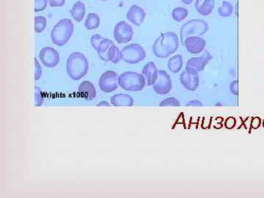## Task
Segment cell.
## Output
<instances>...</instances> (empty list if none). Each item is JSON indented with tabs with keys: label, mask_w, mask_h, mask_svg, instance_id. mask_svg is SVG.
I'll return each mask as SVG.
<instances>
[{
	"label": "cell",
	"mask_w": 264,
	"mask_h": 198,
	"mask_svg": "<svg viewBox=\"0 0 264 198\" xmlns=\"http://www.w3.org/2000/svg\"><path fill=\"white\" fill-rule=\"evenodd\" d=\"M178 45V36L172 32H167L157 37L153 45V51L157 57L166 58L177 51Z\"/></svg>",
	"instance_id": "1"
},
{
	"label": "cell",
	"mask_w": 264,
	"mask_h": 198,
	"mask_svg": "<svg viewBox=\"0 0 264 198\" xmlns=\"http://www.w3.org/2000/svg\"><path fill=\"white\" fill-rule=\"evenodd\" d=\"M89 63L88 59L80 53H73L69 55L66 63V71L73 80H79L88 73Z\"/></svg>",
	"instance_id": "2"
},
{
	"label": "cell",
	"mask_w": 264,
	"mask_h": 198,
	"mask_svg": "<svg viewBox=\"0 0 264 198\" xmlns=\"http://www.w3.org/2000/svg\"><path fill=\"white\" fill-rule=\"evenodd\" d=\"M73 33V24L70 19H61L51 32L52 41L58 46H63L71 37Z\"/></svg>",
	"instance_id": "3"
},
{
	"label": "cell",
	"mask_w": 264,
	"mask_h": 198,
	"mask_svg": "<svg viewBox=\"0 0 264 198\" xmlns=\"http://www.w3.org/2000/svg\"><path fill=\"white\" fill-rule=\"evenodd\" d=\"M118 83L125 90L140 91L145 85V79L141 73L137 72H124L118 76Z\"/></svg>",
	"instance_id": "4"
},
{
	"label": "cell",
	"mask_w": 264,
	"mask_h": 198,
	"mask_svg": "<svg viewBox=\"0 0 264 198\" xmlns=\"http://www.w3.org/2000/svg\"><path fill=\"white\" fill-rule=\"evenodd\" d=\"M99 57L105 62L118 63L122 60V54L112 40L105 38L96 50Z\"/></svg>",
	"instance_id": "5"
},
{
	"label": "cell",
	"mask_w": 264,
	"mask_h": 198,
	"mask_svg": "<svg viewBox=\"0 0 264 198\" xmlns=\"http://www.w3.org/2000/svg\"><path fill=\"white\" fill-rule=\"evenodd\" d=\"M209 30V25L203 20H190L181 29V41L183 43L190 37H200Z\"/></svg>",
	"instance_id": "6"
},
{
	"label": "cell",
	"mask_w": 264,
	"mask_h": 198,
	"mask_svg": "<svg viewBox=\"0 0 264 198\" xmlns=\"http://www.w3.org/2000/svg\"><path fill=\"white\" fill-rule=\"evenodd\" d=\"M122 60L129 64H136L142 61L146 57L145 50L138 43H131L125 46L121 51Z\"/></svg>",
	"instance_id": "7"
},
{
	"label": "cell",
	"mask_w": 264,
	"mask_h": 198,
	"mask_svg": "<svg viewBox=\"0 0 264 198\" xmlns=\"http://www.w3.org/2000/svg\"><path fill=\"white\" fill-rule=\"evenodd\" d=\"M118 74L113 71H107L101 76L99 81L100 89L105 92H112L119 86Z\"/></svg>",
	"instance_id": "8"
},
{
	"label": "cell",
	"mask_w": 264,
	"mask_h": 198,
	"mask_svg": "<svg viewBox=\"0 0 264 198\" xmlns=\"http://www.w3.org/2000/svg\"><path fill=\"white\" fill-rule=\"evenodd\" d=\"M134 31L131 25L125 21H120L114 30V37L118 43H126L132 39Z\"/></svg>",
	"instance_id": "9"
},
{
	"label": "cell",
	"mask_w": 264,
	"mask_h": 198,
	"mask_svg": "<svg viewBox=\"0 0 264 198\" xmlns=\"http://www.w3.org/2000/svg\"><path fill=\"white\" fill-rule=\"evenodd\" d=\"M39 57L46 67L54 68L58 65L60 62V54L54 48L44 47L40 50Z\"/></svg>",
	"instance_id": "10"
},
{
	"label": "cell",
	"mask_w": 264,
	"mask_h": 198,
	"mask_svg": "<svg viewBox=\"0 0 264 198\" xmlns=\"http://www.w3.org/2000/svg\"><path fill=\"white\" fill-rule=\"evenodd\" d=\"M171 88V79L168 73L165 71H158V77L154 85V90L160 95H164L167 93Z\"/></svg>",
	"instance_id": "11"
},
{
	"label": "cell",
	"mask_w": 264,
	"mask_h": 198,
	"mask_svg": "<svg viewBox=\"0 0 264 198\" xmlns=\"http://www.w3.org/2000/svg\"><path fill=\"white\" fill-rule=\"evenodd\" d=\"M145 16L146 14L145 11L136 5H132L127 13V18L128 21L135 26L142 25L145 20Z\"/></svg>",
	"instance_id": "12"
},
{
	"label": "cell",
	"mask_w": 264,
	"mask_h": 198,
	"mask_svg": "<svg viewBox=\"0 0 264 198\" xmlns=\"http://www.w3.org/2000/svg\"><path fill=\"white\" fill-rule=\"evenodd\" d=\"M181 83L187 89L194 90L198 84L197 72L192 69H187L181 75Z\"/></svg>",
	"instance_id": "13"
},
{
	"label": "cell",
	"mask_w": 264,
	"mask_h": 198,
	"mask_svg": "<svg viewBox=\"0 0 264 198\" xmlns=\"http://www.w3.org/2000/svg\"><path fill=\"white\" fill-rule=\"evenodd\" d=\"M184 45L187 51L191 54H198L201 53L206 46V41L200 37H190L186 39Z\"/></svg>",
	"instance_id": "14"
},
{
	"label": "cell",
	"mask_w": 264,
	"mask_h": 198,
	"mask_svg": "<svg viewBox=\"0 0 264 198\" xmlns=\"http://www.w3.org/2000/svg\"><path fill=\"white\" fill-rule=\"evenodd\" d=\"M79 93L85 100L91 101L96 97V88L91 82L85 81L79 85Z\"/></svg>",
	"instance_id": "15"
},
{
	"label": "cell",
	"mask_w": 264,
	"mask_h": 198,
	"mask_svg": "<svg viewBox=\"0 0 264 198\" xmlns=\"http://www.w3.org/2000/svg\"><path fill=\"white\" fill-rule=\"evenodd\" d=\"M211 59L210 54L206 53L200 57H194V58L190 59L187 62V69H192L198 72L204 69L205 66Z\"/></svg>",
	"instance_id": "16"
},
{
	"label": "cell",
	"mask_w": 264,
	"mask_h": 198,
	"mask_svg": "<svg viewBox=\"0 0 264 198\" xmlns=\"http://www.w3.org/2000/svg\"><path fill=\"white\" fill-rule=\"evenodd\" d=\"M194 6L199 14L207 17L214 8V0H196Z\"/></svg>",
	"instance_id": "17"
},
{
	"label": "cell",
	"mask_w": 264,
	"mask_h": 198,
	"mask_svg": "<svg viewBox=\"0 0 264 198\" xmlns=\"http://www.w3.org/2000/svg\"><path fill=\"white\" fill-rule=\"evenodd\" d=\"M158 72L157 66L153 62H149L144 66L142 73L146 76L148 85H154L158 77Z\"/></svg>",
	"instance_id": "18"
},
{
	"label": "cell",
	"mask_w": 264,
	"mask_h": 198,
	"mask_svg": "<svg viewBox=\"0 0 264 198\" xmlns=\"http://www.w3.org/2000/svg\"><path fill=\"white\" fill-rule=\"evenodd\" d=\"M111 103L115 107H131L133 105V98L126 94H116L111 98Z\"/></svg>",
	"instance_id": "19"
},
{
	"label": "cell",
	"mask_w": 264,
	"mask_h": 198,
	"mask_svg": "<svg viewBox=\"0 0 264 198\" xmlns=\"http://www.w3.org/2000/svg\"><path fill=\"white\" fill-rule=\"evenodd\" d=\"M72 17L75 21L80 22L83 20L85 15V5L81 1H78L73 5L71 11H70Z\"/></svg>",
	"instance_id": "20"
},
{
	"label": "cell",
	"mask_w": 264,
	"mask_h": 198,
	"mask_svg": "<svg viewBox=\"0 0 264 198\" xmlns=\"http://www.w3.org/2000/svg\"><path fill=\"white\" fill-rule=\"evenodd\" d=\"M100 25V18L99 15L94 13H90L88 14L86 21L85 22V26L87 30H92L98 28Z\"/></svg>",
	"instance_id": "21"
},
{
	"label": "cell",
	"mask_w": 264,
	"mask_h": 198,
	"mask_svg": "<svg viewBox=\"0 0 264 198\" xmlns=\"http://www.w3.org/2000/svg\"><path fill=\"white\" fill-rule=\"evenodd\" d=\"M182 57L179 54L174 56L169 60L168 68L173 73H178L182 69Z\"/></svg>",
	"instance_id": "22"
},
{
	"label": "cell",
	"mask_w": 264,
	"mask_h": 198,
	"mask_svg": "<svg viewBox=\"0 0 264 198\" xmlns=\"http://www.w3.org/2000/svg\"><path fill=\"white\" fill-rule=\"evenodd\" d=\"M188 11L186 8L178 7L173 9L172 17L177 22H181L188 17Z\"/></svg>",
	"instance_id": "23"
},
{
	"label": "cell",
	"mask_w": 264,
	"mask_h": 198,
	"mask_svg": "<svg viewBox=\"0 0 264 198\" xmlns=\"http://www.w3.org/2000/svg\"><path fill=\"white\" fill-rule=\"evenodd\" d=\"M232 12H233V6L227 1L222 2L221 6L218 9V13L222 17H229L231 15Z\"/></svg>",
	"instance_id": "24"
},
{
	"label": "cell",
	"mask_w": 264,
	"mask_h": 198,
	"mask_svg": "<svg viewBox=\"0 0 264 198\" xmlns=\"http://www.w3.org/2000/svg\"><path fill=\"white\" fill-rule=\"evenodd\" d=\"M47 26V18L41 16L35 17V31L37 33H40L45 30Z\"/></svg>",
	"instance_id": "25"
},
{
	"label": "cell",
	"mask_w": 264,
	"mask_h": 198,
	"mask_svg": "<svg viewBox=\"0 0 264 198\" xmlns=\"http://www.w3.org/2000/svg\"><path fill=\"white\" fill-rule=\"evenodd\" d=\"M48 0H35V12L44 11L47 7Z\"/></svg>",
	"instance_id": "26"
},
{
	"label": "cell",
	"mask_w": 264,
	"mask_h": 198,
	"mask_svg": "<svg viewBox=\"0 0 264 198\" xmlns=\"http://www.w3.org/2000/svg\"><path fill=\"white\" fill-rule=\"evenodd\" d=\"M35 90V106H41L43 102V95L42 91L37 87Z\"/></svg>",
	"instance_id": "27"
},
{
	"label": "cell",
	"mask_w": 264,
	"mask_h": 198,
	"mask_svg": "<svg viewBox=\"0 0 264 198\" xmlns=\"http://www.w3.org/2000/svg\"><path fill=\"white\" fill-rule=\"evenodd\" d=\"M104 39H105V37H102L99 34H96L92 36L91 39H90V43H91L93 49L97 50L98 47H99V45H100Z\"/></svg>",
	"instance_id": "28"
},
{
	"label": "cell",
	"mask_w": 264,
	"mask_h": 198,
	"mask_svg": "<svg viewBox=\"0 0 264 198\" xmlns=\"http://www.w3.org/2000/svg\"><path fill=\"white\" fill-rule=\"evenodd\" d=\"M35 80H39L41 77L42 70L40 65L39 64V62L37 59L35 58Z\"/></svg>",
	"instance_id": "29"
},
{
	"label": "cell",
	"mask_w": 264,
	"mask_h": 198,
	"mask_svg": "<svg viewBox=\"0 0 264 198\" xmlns=\"http://www.w3.org/2000/svg\"><path fill=\"white\" fill-rule=\"evenodd\" d=\"M178 105V101L176 100V98H167L166 100L163 101L161 104H160V106H169V105Z\"/></svg>",
	"instance_id": "30"
},
{
	"label": "cell",
	"mask_w": 264,
	"mask_h": 198,
	"mask_svg": "<svg viewBox=\"0 0 264 198\" xmlns=\"http://www.w3.org/2000/svg\"><path fill=\"white\" fill-rule=\"evenodd\" d=\"M50 5L53 8L62 7L66 3V0H49Z\"/></svg>",
	"instance_id": "31"
},
{
	"label": "cell",
	"mask_w": 264,
	"mask_h": 198,
	"mask_svg": "<svg viewBox=\"0 0 264 198\" xmlns=\"http://www.w3.org/2000/svg\"><path fill=\"white\" fill-rule=\"evenodd\" d=\"M181 1L185 5H190V4L193 3L194 0H181Z\"/></svg>",
	"instance_id": "32"
},
{
	"label": "cell",
	"mask_w": 264,
	"mask_h": 198,
	"mask_svg": "<svg viewBox=\"0 0 264 198\" xmlns=\"http://www.w3.org/2000/svg\"><path fill=\"white\" fill-rule=\"evenodd\" d=\"M97 106L98 107H100V106L109 107V104L106 102H100V103L98 104Z\"/></svg>",
	"instance_id": "33"
},
{
	"label": "cell",
	"mask_w": 264,
	"mask_h": 198,
	"mask_svg": "<svg viewBox=\"0 0 264 198\" xmlns=\"http://www.w3.org/2000/svg\"><path fill=\"white\" fill-rule=\"evenodd\" d=\"M101 1H108V0H101Z\"/></svg>",
	"instance_id": "34"
}]
</instances>
